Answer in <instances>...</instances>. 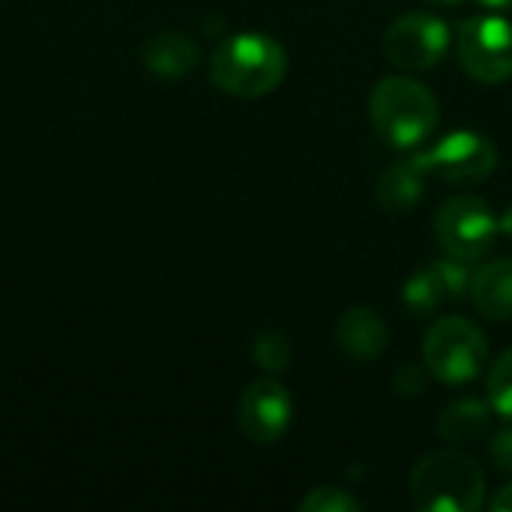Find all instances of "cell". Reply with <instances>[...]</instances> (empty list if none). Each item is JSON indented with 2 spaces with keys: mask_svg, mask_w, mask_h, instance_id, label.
Listing matches in <instances>:
<instances>
[{
  "mask_svg": "<svg viewBox=\"0 0 512 512\" xmlns=\"http://www.w3.org/2000/svg\"><path fill=\"white\" fill-rule=\"evenodd\" d=\"M288 75L285 48L264 33H237L225 39L210 57V81L240 99H261L273 93Z\"/></svg>",
  "mask_w": 512,
  "mask_h": 512,
  "instance_id": "6da1fadb",
  "label": "cell"
},
{
  "mask_svg": "<svg viewBox=\"0 0 512 512\" xmlns=\"http://www.w3.org/2000/svg\"><path fill=\"white\" fill-rule=\"evenodd\" d=\"M369 117L378 138L393 150H414L438 126L435 93L408 75L381 78L369 96Z\"/></svg>",
  "mask_w": 512,
  "mask_h": 512,
  "instance_id": "7a4b0ae2",
  "label": "cell"
},
{
  "mask_svg": "<svg viewBox=\"0 0 512 512\" xmlns=\"http://www.w3.org/2000/svg\"><path fill=\"white\" fill-rule=\"evenodd\" d=\"M411 498L420 512H477L486 501V474L462 450H432L411 474Z\"/></svg>",
  "mask_w": 512,
  "mask_h": 512,
  "instance_id": "3957f363",
  "label": "cell"
},
{
  "mask_svg": "<svg viewBox=\"0 0 512 512\" xmlns=\"http://www.w3.org/2000/svg\"><path fill=\"white\" fill-rule=\"evenodd\" d=\"M426 369L444 384H468L483 375L489 363V342L483 330L459 315L432 324L423 342Z\"/></svg>",
  "mask_w": 512,
  "mask_h": 512,
  "instance_id": "277c9868",
  "label": "cell"
},
{
  "mask_svg": "<svg viewBox=\"0 0 512 512\" xmlns=\"http://www.w3.org/2000/svg\"><path fill=\"white\" fill-rule=\"evenodd\" d=\"M459 60L483 84H501L512 75V24L501 15H474L459 24Z\"/></svg>",
  "mask_w": 512,
  "mask_h": 512,
  "instance_id": "5b68a950",
  "label": "cell"
},
{
  "mask_svg": "<svg viewBox=\"0 0 512 512\" xmlns=\"http://www.w3.org/2000/svg\"><path fill=\"white\" fill-rule=\"evenodd\" d=\"M498 237L492 207L477 195H456L438 210V240L459 261L483 258Z\"/></svg>",
  "mask_w": 512,
  "mask_h": 512,
  "instance_id": "8992f818",
  "label": "cell"
},
{
  "mask_svg": "<svg viewBox=\"0 0 512 512\" xmlns=\"http://www.w3.org/2000/svg\"><path fill=\"white\" fill-rule=\"evenodd\" d=\"M429 174H441L447 183H483L498 168V147L474 129L444 135L432 150L417 153Z\"/></svg>",
  "mask_w": 512,
  "mask_h": 512,
  "instance_id": "52a82bcc",
  "label": "cell"
},
{
  "mask_svg": "<svg viewBox=\"0 0 512 512\" xmlns=\"http://www.w3.org/2000/svg\"><path fill=\"white\" fill-rule=\"evenodd\" d=\"M450 48V27L432 12H408L384 36L387 57L411 72L435 69Z\"/></svg>",
  "mask_w": 512,
  "mask_h": 512,
  "instance_id": "ba28073f",
  "label": "cell"
},
{
  "mask_svg": "<svg viewBox=\"0 0 512 512\" xmlns=\"http://www.w3.org/2000/svg\"><path fill=\"white\" fill-rule=\"evenodd\" d=\"M291 417H294V399L276 378L249 384L237 402L240 432L252 444H261V447L282 441V435L291 426Z\"/></svg>",
  "mask_w": 512,
  "mask_h": 512,
  "instance_id": "9c48e42d",
  "label": "cell"
},
{
  "mask_svg": "<svg viewBox=\"0 0 512 512\" xmlns=\"http://www.w3.org/2000/svg\"><path fill=\"white\" fill-rule=\"evenodd\" d=\"M426 168L420 162V156H408V159H399L393 162L375 183V198L384 210L390 213H405V210H414L426 192Z\"/></svg>",
  "mask_w": 512,
  "mask_h": 512,
  "instance_id": "30bf717a",
  "label": "cell"
},
{
  "mask_svg": "<svg viewBox=\"0 0 512 512\" xmlns=\"http://www.w3.org/2000/svg\"><path fill=\"white\" fill-rule=\"evenodd\" d=\"M336 342L354 360H378L387 351L390 333L378 312L348 309L336 324Z\"/></svg>",
  "mask_w": 512,
  "mask_h": 512,
  "instance_id": "8fae6325",
  "label": "cell"
},
{
  "mask_svg": "<svg viewBox=\"0 0 512 512\" xmlns=\"http://www.w3.org/2000/svg\"><path fill=\"white\" fill-rule=\"evenodd\" d=\"M198 57H201L198 45L177 30H162V33L150 36L141 48L144 66L156 78H165V81H174V78H183L186 72H192L198 66Z\"/></svg>",
  "mask_w": 512,
  "mask_h": 512,
  "instance_id": "7c38bea8",
  "label": "cell"
},
{
  "mask_svg": "<svg viewBox=\"0 0 512 512\" xmlns=\"http://www.w3.org/2000/svg\"><path fill=\"white\" fill-rule=\"evenodd\" d=\"M471 300L492 321L512 318V258H495L471 276Z\"/></svg>",
  "mask_w": 512,
  "mask_h": 512,
  "instance_id": "4fadbf2b",
  "label": "cell"
},
{
  "mask_svg": "<svg viewBox=\"0 0 512 512\" xmlns=\"http://www.w3.org/2000/svg\"><path fill=\"white\" fill-rule=\"evenodd\" d=\"M492 429V411L477 402V399H465L450 405L441 420H438V432L450 441V444H474L483 441Z\"/></svg>",
  "mask_w": 512,
  "mask_h": 512,
  "instance_id": "5bb4252c",
  "label": "cell"
},
{
  "mask_svg": "<svg viewBox=\"0 0 512 512\" xmlns=\"http://www.w3.org/2000/svg\"><path fill=\"white\" fill-rule=\"evenodd\" d=\"M291 357H294V348H291L288 336L279 333V330L261 333V336L255 339V345H252V360H255L264 372H273V375L285 372V369L291 366Z\"/></svg>",
  "mask_w": 512,
  "mask_h": 512,
  "instance_id": "9a60e30c",
  "label": "cell"
},
{
  "mask_svg": "<svg viewBox=\"0 0 512 512\" xmlns=\"http://www.w3.org/2000/svg\"><path fill=\"white\" fill-rule=\"evenodd\" d=\"M441 303H444V294H441V288H438V279H435L432 267L417 270V273L408 279V285H405V306H408L411 312H417V315H429V312H435Z\"/></svg>",
  "mask_w": 512,
  "mask_h": 512,
  "instance_id": "2e32d148",
  "label": "cell"
},
{
  "mask_svg": "<svg viewBox=\"0 0 512 512\" xmlns=\"http://www.w3.org/2000/svg\"><path fill=\"white\" fill-rule=\"evenodd\" d=\"M489 402L498 417L512 423V351H507L489 372Z\"/></svg>",
  "mask_w": 512,
  "mask_h": 512,
  "instance_id": "e0dca14e",
  "label": "cell"
},
{
  "mask_svg": "<svg viewBox=\"0 0 512 512\" xmlns=\"http://www.w3.org/2000/svg\"><path fill=\"white\" fill-rule=\"evenodd\" d=\"M468 261H459V258H444V261H432V273L438 279V288L444 294V303H456L468 288H471V276L465 270Z\"/></svg>",
  "mask_w": 512,
  "mask_h": 512,
  "instance_id": "ac0fdd59",
  "label": "cell"
},
{
  "mask_svg": "<svg viewBox=\"0 0 512 512\" xmlns=\"http://www.w3.org/2000/svg\"><path fill=\"white\" fill-rule=\"evenodd\" d=\"M300 510L303 512H360L363 504L348 495L345 489L339 486H318L312 489L303 501H300Z\"/></svg>",
  "mask_w": 512,
  "mask_h": 512,
  "instance_id": "d6986e66",
  "label": "cell"
},
{
  "mask_svg": "<svg viewBox=\"0 0 512 512\" xmlns=\"http://www.w3.org/2000/svg\"><path fill=\"white\" fill-rule=\"evenodd\" d=\"M489 453L498 471L512 474V432H498L495 441L489 444Z\"/></svg>",
  "mask_w": 512,
  "mask_h": 512,
  "instance_id": "ffe728a7",
  "label": "cell"
},
{
  "mask_svg": "<svg viewBox=\"0 0 512 512\" xmlns=\"http://www.w3.org/2000/svg\"><path fill=\"white\" fill-rule=\"evenodd\" d=\"M393 384H396V390L405 393V396H417V393L426 390V378H423V372H417V366H402V369L396 372Z\"/></svg>",
  "mask_w": 512,
  "mask_h": 512,
  "instance_id": "44dd1931",
  "label": "cell"
},
{
  "mask_svg": "<svg viewBox=\"0 0 512 512\" xmlns=\"http://www.w3.org/2000/svg\"><path fill=\"white\" fill-rule=\"evenodd\" d=\"M492 510L495 512H512V483L504 486L495 498H492Z\"/></svg>",
  "mask_w": 512,
  "mask_h": 512,
  "instance_id": "7402d4cb",
  "label": "cell"
},
{
  "mask_svg": "<svg viewBox=\"0 0 512 512\" xmlns=\"http://www.w3.org/2000/svg\"><path fill=\"white\" fill-rule=\"evenodd\" d=\"M498 231L504 234V237H510L512 240V207L504 210V216H501V222H498Z\"/></svg>",
  "mask_w": 512,
  "mask_h": 512,
  "instance_id": "603a6c76",
  "label": "cell"
},
{
  "mask_svg": "<svg viewBox=\"0 0 512 512\" xmlns=\"http://www.w3.org/2000/svg\"><path fill=\"white\" fill-rule=\"evenodd\" d=\"M480 3L492 12H510L512 9V0H480Z\"/></svg>",
  "mask_w": 512,
  "mask_h": 512,
  "instance_id": "cb8c5ba5",
  "label": "cell"
},
{
  "mask_svg": "<svg viewBox=\"0 0 512 512\" xmlns=\"http://www.w3.org/2000/svg\"><path fill=\"white\" fill-rule=\"evenodd\" d=\"M426 3H429V6H438V9H441V6H459L462 0H426Z\"/></svg>",
  "mask_w": 512,
  "mask_h": 512,
  "instance_id": "d4e9b609",
  "label": "cell"
}]
</instances>
